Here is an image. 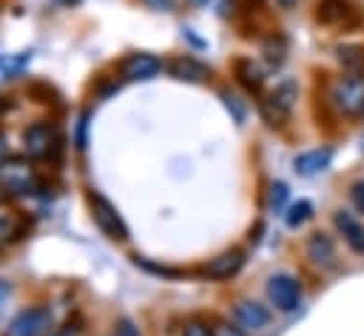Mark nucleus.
I'll list each match as a JSON object with an SVG mask.
<instances>
[{"mask_svg":"<svg viewBox=\"0 0 364 336\" xmlns=\"http://www.w3.org/2000/svg\"><path fill=\"white\" fill-rule=\"evenodd\" d=\"M330 100L347 117L364 114V77L361 74H353V71L344 74V77H338L333 83V88H330Z\"/></svg>","mask_w":364,"mask_h":336,"instance_id":"obj_1","label":"nucleus"},{"mask_svg":"<svg viewBox=\"0 0 364 336\" xmlns=\"http://www.w3.org/2000/svg\"><path fill=\"white\" fill-rule=\"evenodd\" d=\"M296 100H299V83L290 80V77L282 80V83L262 100V114H264V120H267L270 125H282V122L290 117Z\"/></svg>","mask_w":364,"mask_h":336,"instance_id":"obj_2","label":"nucleus"},{"mask_svg":"<svg viewBox=\"0 0 364 336\" xmlns=\"http://www.w3.org/2000/svg\"><path fill=\"white\" fill-rule=\"evenodd\" d=\"M0 185L11 194H34L40 188L37 171L23 157H11L0 162Z\"/></svg>","mask_w":364,"mask_h":336,"instance_id":"obj_3","label":"nucleus"},{"mask_svg":"<svg viewBox=\"0 0 364 336\" xmlns=\"http://www.w3.org/2000/svg\"><path fill=\"white\" fill-rule=\"evenodd\" d=\"M51 325H54L51 308H46V305H31V308L20 310V313L9 322V327H6L3 336H46V333L51 330Z\"/></svg>","mask_w":364,"mask_h":336,"instance_id":"obj_4","label":"nucleus"},{"mask_svg":"<svg viewBox=\"0 0 364 336\" xmlns=\"http://www.w3.org/2000/svg\"><path fill=\"white\" fill-rule=\"evenodd\" d=\"M267 299L276 305V310L290 313L301 305V282L290 273H273L267 279Z\"/></svg>","mask_w":364,"mask_h":336,"instance_id":"obj_5","label":"nucleus"},{"mask_svg":"<svg viewBox=\"0 0 364 336\" xmlns=\"http://www.w3.org/2000/svg\"><path fill=\"white\" fill-rule=\"evenodd\" d=\"M88 205H91L94 222L100 225V231H102L108 239H117V242H125V239H128V228H125L122 216L117 214V208H114L102 194H91V196H88Z\"/></svg>","mask_w":364,"mask_h":336,"instance_id":"obj_6","label":"nucleus"},{"mask_svg":"<svg viewBox=\"0 0 364 336\" xmlns=\"http://www.w3.org/2000/svg\"><path fill=\"white\" fill-rule=\"evenodd\" d=\"M23 142H26V151L34 157V159H48L54 157V151L60 148V134L54 125L48 122H34L26 134H23Z\"/></svg>","mask_w":364,"mask_h":336,"instance_id":"obj_7","label":"nucleus"},{"mask_svg":"<svg viewBox=\"0 0 364 336\" xmlns=\"http://www.w3.org/2000/svg\"><path fill=\"white\" fill-rule=\"evenodd\" d=\"M233 322L245 330V333H256L262 327L270 325V310L259 302H250V299H239L233 305Z\"/></svg>","mask_w":364,"mask_h":336,"instance_id":"obj_8","label":"nucleus"},{"mask_svg":"<svg viewBox=\"0 0 364 336\" xmlns=\"http://www.w3.org/2000/svg\"><path fill=\"white\" fill-rule=\"evenodd\" d=\"M162 71V60L154 57V54H128L122 63H119V74L125 80H154L156 74Z\"/></svg>","mask_w":364,"mask_h":336,"instance_id":"obj_9","label":"nucleus"},{"mask_svg":"<svg viewBox=\"0 0 364 336\" xmlns=\"http://www.w3.org/2000/svg\"><path fill=\"white\" fill-rule=\"evenodd\" d=\"M242 265H245V251H239V248H230V251H222L219 256L208 259V265L202 268V273H205L208 279H216V282H222V279H230V276H236V273L242 271Z\"/></svg>","mask_w":364,"mask_h":336,"instance_id":"obj_10","label":"nucleus"},{"mask_svg":"<svg viewBox=\"0 0 364 336\" xmlns=\"http://www.w3.org/2000/svg\"><path fill=\"white\" fill-rule=\"evenodd\" d=\"M330 162H333V148H330V145L307 148V151H301V154L293 157V168H296V174H301V177H313V174L324 171Z\"/></svg>","mask_w":364,"mask_h":336,"instance_id":"obj_11","label":"nucleus"},{"mask_svg":"<svg viewBox=\"0 0 364 336\" xmlns=\"http://www.w3.org/2000/svg\"><path fill=\"white\" fill-rule=\"evenodd\" d=\"M304 251H307V259H310L316 268H333V265H336V242H333L324 231L310 233Z\"/></svg>","mask_w":364,"mask_h":336,"instance_id":"obj_12","label":"nucleus"},{"mask_svg":"<svg viewBox=\"0 0 364 336\" xmlns=\"http://www.w3.org/2000/svg\"><path fill=\"white\" fill-rule=\"evenodd\" d=\"M333 225L344 236V242L350 245V251L364 256V225L353 214H347V211H336L333 214Z\"/></svg>","mask_w":364,"mask_h":336,"instance_id":"obj_13","label":"nucleus"},{"mask_svg":"<svg viewBox=\"0 0 364 336\" xmlns=\"http://www.w3.org/2000/svg\"><path fill=\"white\" fill-rule=\"evenodd\" d=\"M168 71H171L176 80H191V83H202V80L210 74V68L202 65V63L193 60V57H173V60L168 63Z\"/></svg>","mask_w":364,"mask_h":336,"instance_id":"obj_14","label":"nucleus"},{"mask_svg":"<svg viewBox=\"0 0 364 336\" xmlns=\"http://www.w3.org/2000/svg\"><path fill=\"white\" fill-rule=\"evenodd\" d=\"M316 9H318V11H316V20L324 23V26H341V23H347V17L353 14V9H350L344 0H321Z\"/></svg>","mask_w":364,"mask_h":336,"instance_id":"obj_15","label":"nucleus"},{"mask_svg":"<svg viewBox=\"0 0 364 336\" xmlns=\"http://www.w3.org/2000/svg\"><path fill=\"white\" fill-rule=\"evenodd\" d=\"M236 77H239V83L250 91V94H259L262 91V85H264V71L253 63V60H247V57H242V60H236Z\"/></svg>","mask_w":364,"mask_h":336,"instance_id":"obj_16","label":"nucleus"},{"mask_svg":"<svg viewBox=\"0 0 364 336\" xmlns=\"http://www.w3.org/2000/svg\"><path fill=\"white\" fill-rule=\"evenodd\" d=\"M336 57L347 71H353V74L364 71V46H338Z\"/></svg>","mask_w":364,"mask_h":336,"instance_id":"obj_17","label":"nucleus"},{"mask_svg":"<svg viewBox=\"0 0 364 336\" xmlns=\"http://www.w3.org/2000/svg\"><path fill=\"white\" fill-rule=\"evenodd\" d=\"M310 216H313V205H310L307 199H299V202H293V205L287 208L284 222H287V228H301Z\"/></svg>","mask_w":364,"mask_h":336,"instance_id":"obj_18","label":"nucleus"},{"mask_svg":"<svg viewBox=\"0 0 364 336\" xmlns=\"http://www.w3.org/2000/svg\"><path fill=\"white\" fill-rule=\"evenodd\" d=\"M17 231H20L17 216H14L11 211H3V208H0V242H6V239H11V236H17Z\"/></svg>","mask_w":364,"mask_h":336,"instance_id":"obj_19","label":"nucleus"},{"mask_svg":"<svg viewBox=\"0 0 364 336\" xmlns=\"http://www.w3.org/2000/svg\"><path fill=\"white\" fill-rule=\"evenodd\" d=\"M287 194H290V188H287L284 182H273V185H270V194H267L270 211H282L284 202H287Z\"/></svg>","mask_w":364,"mask_h":336,"instance_id":"obj_20","label":"nucleus"},{"mask_svg":"<svg viewBox=\"0 0 364 336\" xmlns=\"http://www.w3.org/2000/svg\"><path fill=\"white\" fill-rule=\"evenodd\" d=\"M264 54H267L270 63H282V60H284V40L276 43V37H270V40L264 43Z\"/></svg>","mask_w":364,"mask_h":336,"instance_id":"obj_21","label":"nucleus"},{"mask_svg":"<svg viewBox=\"0 0 364 336\" xmlns=\"http://www.w3.org/2000/svg\"><path fill=\"white\" fill-rule=\"evenodd\" d=\"M182 336H213V330H210L205 322H199V319H191V322L185 325Z\"/></svg>","mask_w":364,"mask_h":336,"instance_id":"obj_22","label":"nucleus"},{"mask_svg":"<svg viewBox=\"0 0 364 336\" xmlns=\"http://www.w3.org/2000/svg\"><path fill=\"white\" fill-rule=\"evenodd\" d=\"M213 336H245V330H242L236 322H233V325H230V322H219V325L213 327Z\"/></svg>","mask_w":364,"mask_h":336,"instance_id":"obj_23","label":"nucleus"},{"mask_svg":"<svg viewBox=\"0 0 364 336\" xmlns=\"http://www.w3.org/2000/svg\"><path fill=\"white\" fill-rule=\"evenodd\" d=\"M350 199H353V205L364 214V179H358V182L350 185Z\"/></svg>","mask_w":364,"mask_h":336,"instance_id":"obj_24","label":"nucleus"},{"mask_svg":"<svg viewBox=\"0 0 364 336\" xmlns=\"http://www.w3.org/2000/svg\"><path fill=\"white\" fill-rule=\"evenodd\" d=\"M222 100H225V105H228V108H233V114H236V120L242 122V120H245V108H242V105L236 103V97L225 91V94H222Z\"/></svg>","mask_w":364,"mask_h":336,"instance_id":"obj_25","label":"nucleus"},{"mask_svg":"<svg viewBox=\"0 0 364 336\" xmlns=\"http://www.w3.org/2000/svg\"><path fill=\"white\" fill-rule=\"evenodd\" d=\"M85 131H88V114L80 120V128H77V148L85 151Z\"/></svg>","mask_w":364,"mask_h":336,"instance_id":"obj_26","label":"nucleus"},{"mask_svg":"<svg viewBox=\"0 0 364 336\" xmlns=\"http://www.w3.org/2000/svg\"><path fill=\"white\" fill-rule=\"evenodd\" d=\"M117 336H139V327H134L128 319H122V322L117 325Z\"/></svg>","mask_w":364,"mask_h":336,"instance_id":"obj_27","label":"nucleus"},{"mask_svg":"<svg viewBox=\"0 0 364 336\" xmlns=\"http://www.w3.org/2000/svg\"><path fill=\"white\" fill-rule=\"evenodd\" d=\"M142 3L154 11H171L173 9V0H142Z\"/></svg>","mask_w":364,"mask_h":336,"instance_id":"obj_28","label":"nucleus"},{"mask_svg":"<svg viewBox=\"0 0 364 336\" xmlns=\"http://www.w3.org/2000/svg\"><path fill=\"white\" fill-rule=\"evenodd\" d=\"M299 0H276V6H282V9H293Z\"/></svg>","mask_w":364,"mask_h":336,"instance_id":"obj_29","label":"nucleus"},{"mask_svg":"<svg viewBox=\"0 0 364 336\" xmlns=\"http://www.w3.org/2000/svg\"><path fill=\"white\" fill-rule=\"evenodd\" d=\"M3 159H6V137L0 134V162H3Z\"/></svg>","mask_w":364,"mask_h":336,"instance_id":"obj_30","label":"nucleus"},{"mask_svg":"<svg viewBox=\"0 0 364 336\" xmlns=\"http://www.w3.org/2000/svg\"><path fill=\"white\" fill-rule=\"evenodd\" d=\"M6 296H9V285L0 279V299H6Z\"/></svg>","mask_w":364,"mask_h":336,"instance_id":"obj_31","label":"nucleus"},{"mask_svg":"<svg viewBox=\"0 0 364 336\" xmlns=\"http://www.w3.org/2000/svg\"><path fill=\"white\" fill-rule=\"evenodd\" d=\"M54 3H63V6H71V3H80V0H54Z\"/></svg>","mask_w":364,"mask_h":336,"instance_id":"obj_32","label":"nucleus"},{"mask_svg":"<svg viewBox=\"0 0 364 336\" xmlns=\"http://www.w3.org/2000/svg\"><path fill=\"white\" fill-rule=\"evenodd\" d=\"M191 3H196V6H205V3H208V0H191Z\"/></svg>","mask_w":364,"mask_h":336,"instance_id":"obj_33","label":"nucleus"},{"mask_svg":"<svg viewBox=\"0 0 364 336\" xmlns=\"http://www.w3.org/2000/svg\"><path fill=\"white\" fill-rule=\"evenodd\" d=\"M57 336H74V333H71V330H65V333H57Z\"/></svg>","mask_w":364,"mask_h":336,"instance_id":"obj_34","label":"nucleus"},{"mask_svg":"<svg viewBox=\"0 0 364 336\" xmlns=\"http://www.w3.org/2000/svg\"><path fill=\"white\" fill-rule=\"evenodd\" d=\"M0 196H3V185H0Z\"/></svg>","mask_w":364,"mask_h":336,"instance_id":"obj_35","label":"nucleus"}]
</instances>
